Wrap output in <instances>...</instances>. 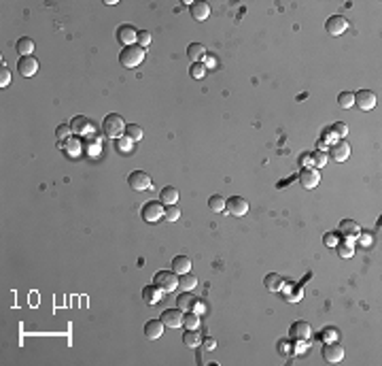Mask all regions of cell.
I'll use <instances>...</instances> for the list:
<instances>
[{
  "label": "cell",
  "mask_w": 382,
  "mask_h": 366,
  "mask_svg": "<svg viewBox=\"0 0 382 366\" xmlns=\"http://www.w3.org/2000/svg\"><path fill=\"white\" fill-rule=\"evenodd\" d=\"M202 345H204V349H215L217 341L213 339V336H202Z\"/></svg>",
  "instance_id": "cell-43"
},
{
  "label": "cell",
  "mask_w": 382,
  "mask_h": 366,
  "mask_svg": "<svg viewBox=\"0 0 382 366\" xmlns=\"http://www.w3.org/2000/svg\"><path fill=\"white\" fill-rule=\"evenodd\" d=\"M164 328L166 326H164L162 319H149V322L145 324V336L151 341H157L164 334Z\"/></svg>",
  "instance_id": "cell-16"
},
{
  "label": "cell",
  "mask_w": 382,
  "mask_h": 366,
  "mask_svg": "<svg viewBox=\"0 0 382 366\" xmlns=\"http://www.w3.org/2000/svg\"><path fill=\"white\" fill-rule=\"evenodd\" d=\"M338 253L342 255V258H352V253H355L352 239H344V243H340V245H338Z\"/></svg>",
  "instance_id": "cell-31"
},
{
  "label": "cell",
  "mask_w": 382,
  "mask_h": 366,
  "mask_svg": "<svg viewBox=\"0 0 382 366\" xmlns=\"http://www.w3.org/2000/svg\"><path fill=\"white\" fill-rule=\"evenodd\" d=\"M289 336L293 343H299V341H308L310 336H312V328H310L308 322H304V319H299V322H295L289 330Z\"/></svg>",
  "instance_id": "cell-6"
},
{
  "label": "cell",
  "mask_w": 382,
  "mask_h": 366,
  "mask_svg": "<svg viewBox=\"0 0 382 366\" xmlns=\"http://www.w3.org/2000/svg\"><path fill=\"white\" fill-rule=\"evenodd\" d=\"M70 128H73V132H76V135H81V136H93V132H96L91 119H87L85 115H76V117L70 121Z\"/></svg>",
  "instance_id": "cell-7"
},
{
  "label": "cell",
  "mask_w": 382,
  "mask_h": 366,
  "mask_svg": "<svg viewBox=\"0 0 382 366\" xmlns=\"http://www.w3.org/2000/svg\"><path fill=\"white\" fill-rule=\"evenodd\" d=\"M204 73H206V64H202V62H193L189 66V75L196 79H202Z\"/></svg>",
  "instance_id": "cell-35"
},
{
  "label": "cell",
  "mask_w": 382,
  "mask_h": 366,
  "mask_svg": "<svg viewBox=\"0 0 382 366\" xmlns=\"http://www.w3.org/2000/svg\"><path fill=\"white\" fill-rule=\"evenodd\" d=\"M196 303H198V298L191 296V292H185L179 296V309H183V311H193L196 309Z\"/></svg>",
  "instance_id": "cell-26"
},
{
  "label": "cell",
  "mask_w": 382,
  "mask_h": 366,
  "mask_svg": "<svg viewBox=\"0 0 382 366\" xmlns=\"http://www.w3.org/2000/svg\"><path fill=\"white\" fill-rule=\"evenodd\" d=\"M225 211L234 217H242L249 211V202H246L242 196H232V198L225 200Z\"/></svg>",
  "instance_id": "cell-5"
},
{
  "label": "cell",
  "mask_w": 382,
  "mask_h": 366,
  "mask_svg": "<svg viewBox=\"0 0 382 366\" xmlns=\"http://www.w3.org/2000/svg\"><path fill=\"white\" fill-rule=\"evenodd\" d=\"M325 28H327L329 34L340 37V34H344L346 30H348V19H346L344 15H333V17H329V19H327Z\"/></svg>",
  "instance_id": "cell-10"
},
{
  "label": "cell",
  "mask_w": 382,
  "mask_h": 366,
  "mask_svg": "<svg viewBox=\"0 0 382 366\" xmlns=\"http://www.w3.org/2000/svg\"><path fill=\"white\" fill-rule=\"evenodd\" d=\"M164 215H166L168 222H176V219L181 217V211L176 205H166V209H164Z\"/></svg>",
  "instance_id": "cell-36"
},
{
  "label": "cell",
  "mask_w": 382,
  "mask_h": 366,
  "mask_svg": "<svg viewBox=\"0 0 382 366\" xmlns=\"http://www.w3.org/2000/svg\"><path fill=\"white\" fill-rule=\"evenodd\" d=\"M331 132H336V135H340V136H346V135H348V126L342 124V121H338V124H333Z\"/></svg>",
  "instance_id": "cell-41"
},
{
  "label": "cell",
  "mask_w": 382,
  "mask_h": 366,
  "mask_svg": "<svg viewBox=\"0 0 382 366\" xmlns=\"http://www.w3.org/2000/svg\"><path fill=\"white\" fill-rule=\"evenodd\" d=\"M123 136H127L130 141H140V138H143V128L136 126V124L126 126V135H123Z\"/></svg>",
  "instance_id": "cell-30"
},
{
  "label": "cell",
  "mask_w": 382,
  "mask_h": 366,
  "mask_svg": "<svg viewBox=\"0 0 382 366\" xmlns=\"http://www.w3.org/2000/svg\"><path fill=\"white\" fill-rule=\"evenodd\" d=\"M319 181H321V175L316 168H304V171L299 173V183H302V188H306V190L316 188Z\"/></svg>",
  "instance_id": "cell-14"
},
{
  "label": "cell",
  "mask_w": 382,
  "mask_h": 366,
  "mask_svg": "<svg viewBox=\"0 0 382 366\" xmlns=\"http://www.w3.org/2000/svg\"><path fill=\"white\" fill-rule=\"evenodd\" d=\"M153 283H155L164 294H168V292H174V289L179 288V277H176L174 270H160L155 277H153Z\"/></svg>",
  "instance_id": "cell-3"
},
{
  "label": "cell",
  "mask_w": 382,
  "mask_h": 366,
  "mask_svg": "<svg viewBox=\"0 0 382 366\" xmlns=\"http://www.w3.org/2000/svg\"><path fill=\"white\" fill-rule=\"evenodd\" d=\"M117 39H119L121 45H126V47H130V45H134V40L138 39V32L136 28L130 26V24H123L117 28Z\"/></svg>",
  "instance_id": "cell-15"
},
{
  "label": "cell",
  "mask_w": 382,
  "mask_h": 366,
  "mask_svg": "<svg viewBox=\"0 0 382 366\" xmlns=\"http://www.w3.org/2000/svg\"><path fill=\"white\" fill-rule=\"evenodd\" d=\"M183 343L187 347H198L200 343H202V336H200L198 328L196 330H187V332L183 334Z\"/></svg>",
  "instance_id": "cell-27"
},
{
  "label": "cell",
  "mask_w": 382,
  "mask_h": 366,
  "mask_svg": "<svg viewBox=\"0 0 382 366\" xmlns=\"http://www.w3.org/2000/svg\"><path fill=\"white\" fill-rule=\"evenodd\" d=\"M191 15L196 21H206L210 15V7L208 2H193L191 4Z\"/></svg>",
  "instance_id": "cell-21"
},
{
  "label": "cell",
  "mask_w": 382,
  "mask_h": 366,
  "mask_svg": "<svg viewBox=\"0 0 382 366\" xmlns=\"http://www.w3.org/2000/svg\"><path fill=\"white\" fill-rule=\"evenodd\" d=\"M361 243H363V245H369V243H372V236H369L367 232H363V236H361Z\"/></svg>",
  "instance_id": "cell-44"
},
{
  "label": "cell",
  "mask_w": 382,
  "mask_h": 366,
  "mask_svg": "<svg viewBox=\"0 0 382 366\" xmlns=\"http://www.w3.org/2000/svg\"><path fill=\"white\" fill-rule=\"evenodd\" d=\"M179 286L185 288L187 292H191V289L198 286V279H196V275H191V272H185V275H181V279H179Z\"/></svg>",
  "instance_id": "cell-29"
},
{
  "label": "cell",
  "mask_w": 382,
  "mask_h": 366,
  "mask_svg": "<svg viewBox=\"0 0 382 366\" xmlns=\"http://www.w3.org/2000/svg\"><path fill=\"white\" fill-rule=\"evenodd\" d=\"M323 358H325L329 364L342 362L344 360V347L340 345V343H327V345L323 347Z\"/></svg>",
  "instance_id": "cell-9"
},
{
  "label": "cell",
  "mask_w": 382,
  "mask_h": 366,
  "mask_svg": "<svg viewBox=\"0 0 382 366\" xmlns=\"http://www.w3.org/2000/svg\"><path fill=\"white\" fill-rule=\"evenodd\" d=\"M130 138H127V136H123V138H119V143H117V149H119V152H130Z\"/></svg>",
  "instance_id": "cell-42"
},
{
  "label": "cell",
  "mask_w": 382,
  "mask_h": 366,
  "mask_svg": "<svg viewBox=\"0 0 382 366\" xmlns=\"http://www.w3.org/2000/svg\"><path fill=\"white\" fill-rule=\"evenodd\" d=\"M140 215H143L145 222L155 224L157 219H162V217H164V207H162V202H157V200L146 202V205H145L143 209H140Z\"/></svg>",
  "instance_id": "cell-4"
},
{
  "label": "cell",
  "mask_w": 382,
  "mask_h": 366,
  "mask_svg": "<svg viewBox=\"0 0 382 366\" xmlns=\"http://www.w3.org/2000/svg\"><path fill=\"white\" fill-rule=\"evenodd\" d=\"M162 289L153 283V286H146V288H143V298H145V303L146 305H160V300H162Z\"/></svg>",
  "instance_id": "cell-19"
},
{
  "label": "cell",
  "mask_w": 382,
  "mask_h": 366,
  "mask_svg": "<svg viewBox=\"0 0 382 366\" xmlns=\"http://www.w3.org/2000/svg\"><path fill=\"white\" fill-rule=\"evenodd\" d=\"M263 286L268 288V292H280V289L285 288V281H283L280 275L270 272V275H266V279H263Z\"/></svg>",
  "instance_id": "cell-20"
},
{
  "label": "cell",
  "mask_w": 382,
  "mask_h": 366,
  "mask_svg": "<svg viewBox=\"0 0 382 366\" xmlns=\"http://www.w3.org/2000/svg\"><path fill=\"white\" fill-rule=\"evenodd\" d=\"M127 183H130L132 190L136 192H143V190H149L151 188V177L146 175L143 171H134L130 177H127Z\"/></svg>",
  "instance_id": "cell-12"
},
{
  "label": "cell",
  "mask_w": 382,
  "mask_h": 366,
  "mask_svg": "<svg viewBox=\"0 0 382 366\" xmlns=\"http://www.w3.org/2000/svg\"><path fill=\"white\" fill-rule=\"evenodd\" d=\"M68 136H73V128H70L68 124H62V126H57V130H55V138L60 143H64Z\"/></svg>",
  "instance_id": "cell-34"
},
{
  "label": "cell",
  "mask_w": 382,
  "mask_h": 366,
  "mask_svg": "<svg viewBox=\"0 0 382 366\" xmlns=\"http://www.w3.org/2000/svg\"><path fill=\"white\" fill-rule=\"evenodd\" d=\"M11 83V73L7 66L0 68V88H7V85Z\"/></svg>",
  "instance_id": "cell-39"
},
{
  "label": "cell",
  "mask_w": 382,
  "mask_h": 366,
  "mask_svg": "<svg viewBox=\"0 0 382 366\" xmlns=\"http://www.w3.org/2000/svg\"><path fill=\"white\" fill-rule=\"evenodd\" d=\"M62 145L66 147V154H68V155H79V143H76V141H73V138H70V141H64Z\"/></svg>",
  "instance_id": "cell-38"
},
{
  "label": "cell",
  "mask_w": 382,
  "mask_h": 366,
  "mask_svg": "<svg viewBox=\"0 0 382 366\" xmlns=\"http://www.w3.org/2000/svg\"><path fill=\"white\" fill-rule=\"evenodd\" d=\"M336 236H325V245H336Z\"/></svg>",
  "instance_id": "cell-45"
},
{
  "label": "cell",
  "mask_w": 382,
  "mask_h": 366,
  "mask_svg": "<svg viewBox=\"0 0 382 366\" xmlns=\"http://www.w3.org/2000/svg\"><path fill=\"white\" fill-rule=\"evenodd\" d=\"M204 56H206V47H204L202 43H191L189 47H187V58H189L191 62H200Z\"/></svg>",
  "instance_id": "cell-23"
},
{
  "label": "cell",
  "mask_w": 382,
  "mask_h": 366,
  "mask_svg": "<svg viewBox=\"0 0 382 366\" xmlns=\"http://www.w3.org/2000/svg\"><path fill=\"white\" fill-rule=\"evenodd\" d=\"M355 104L361 109V111H372L376 107V94L369 90H361L355 94Z\"/></svg>",
  "instance_id": "cell-13"
},
{
  "label": "cell",
  "mask_w": 382,
  "mask_h": 366,
  "mask_svg": "<svg viewBox=\"0 0 382 366\" xmlns=\"http://www.w3.org/2000/svg\"><path fill=\"white\" fill-rule=\"evenodd\" d=\"M143 60H145V49L140 47V45H130V47H123V51L119 54V62L126 68H136Z\"/></svg>",
  "instance_id": "cell-2"
},
{
  "label": "cell",
  "mask_w": 382,
  "mask_h": 366,
  "mask_svg": "<svg viewBox=\"0 0 382 366\" xmlns=\"http://www.w3.org/2000/svg\"><path fill=\"white\" fill-rule=\"evenodd\" d=\"M102 132L104 136L109 138H119L121 135H126V124H123V117L117 113H110L104 117L102 121Z\"/></svg>",
  "instance_id": "cell-1"
},
{
  "label": "cell",
  "mask_w": 382,
  "mask_h": 366,
  "mask_svg": "<svg viewBox=\"0 0 382 366\" xmlns=\"http://www.w3.org/2000/svg\"><path fill=\"white\" fill-rule=\"evenodd\" d=\"M15 47H17V54H19V58L32 56V51H34V40H32V39H28V37H23V39L17 40Z\"/></svg>",
  "instance_id": "cell-24"
},
{
  "label": "cell",
  "mask_w": 382,
  "mask_h": 366,
  "mask_svg": "<svg viewBox=\"0 0 382 366\" xmlns=\"http://www.w3.org/2000/svg\"><path fill=\"white\" fill-rule=\"evenodd\" d=\"M359 224L355 222V219H344V222H340V234L344 236V239H355L357 234H359Z\"/></svg>",
  "instance_id": "cell-18"
},
{
  "label": "cell",
  "mask_w": 382,
  "mask_h": 366,
  "mask_svg": "<svg viewBox=\"0 0 382 366\" xmlns=\"http://www.w3.org/2000/svg\"><path fill=\"white\" fill-rule=\"evenodd\" d=\"M136 40H138V45H140V47L145 49L146 45L151 43V34L146 32V30H140V32H138V39H136Z\"/></svg>",
  "instance_id": "cell-40"
},
{
  "label": "cell",
  "mask_w": 382,
  "mask_h": 366,
  "mask_svg": "<svg viewBox=\"0 0 382 366\" xmlns=\"http://www.w3.org/2000/svg\"><path fill=\"white\" fill-rule=\"evenodd\" d=\"M338 104L342 109H350L352 104H355V94H350V92H342V94L338 96Z\"/></svg>",
  "instance_id": "cell-33"
},
{
  "label": "cell",
  "mask_w": 382,
  "mask_h": 366,
  "mask_svg": "<svg viewBox=\"0 0 382 366\" xmlns=\"http://www.w3.org/2000/svg\"><path fill=\"white\" fill-rule=\"evenodd\" d=\"M183 326H185L187 330H196V328L200 326V317H198L196 311H189V313H187L185 319H183Z\"/></svg>",
  "instance_id": "cell-32"
},
{
  "label": "cell",
  "mask_w": 382,
  "mask_h": 366,
  "mask_svg": "<svg viewBox=\"0 0 382 366\" xmlns=\"http://www.w3.org/2000/svg\"><path fill=\"white\" fill-rule=\"evenodd\" d=\"M160 200L164 202V205H176V200H179V190L176 188H164L160 192Z\"/></svg>",
  "instance_id": "cell-25"
},
{
  "label": "cell",
  "mask_w": 382,
  "mask_h": 366,
  "mask_svg": "<svg viewBox=\"0 0 382 366\" xmlns=\"http://www.w3.org/2000/svg\"><path fill=\"white\" fill-rule=\"evenodd\" d=\"M312 162H314V166H325L327 164V154L323 152V149H316V152L312 154Z\"/></svg>",
  "instance_id": "cell-37"
},
{
  "label": "cell",
  "mask_w": 382,
  "mask_h": 366,
  "mask_svg": "<svg viewBox=\"0 0 382 366\" xmlns=\"http://www.w3.org/2000/svg\"><path fill=\"white\" fill-rule=\"evenodd\" d=\"M17 71H19L21 77H34L38 71V60L32 56H26V58H19L17 62Z\"/></svg>",
  "instance_id": "cell-11"
},
{
  "label": "cell",
  "mask_w": 382,
  "mask_h": 366,
  "mask_svg": "<svg viewBox=\"0 0 382 366\" xmlns=\"http://www.w3.org/2000/svg\"><path fill=\"white\" fill-rule=\"evenodd\" d=\"M329 155H331L333 162H344V160H348V155H350V145L344 143V141H340V143H336L331 149H329Z\"/></svg>",
  "instance_id": "cell-17"
},
{
  "label": "cell",
  "mask_w": 382,
  "mask_h": 366,
  "mask_svg": "<svg viewBox=\"0 0 382 366\" xmlns=\"http://www.w3.org/2000/svg\"><path fill=\"white\" fill-rule=\"evenodd\" d=\"M162 322H164V326L166 328H181L183 326V319H185V315H183V309H166L162 313Z\"/></svg>",
  "instance_id": "cell-8"
},
{
  "label": "cell",
  "mask_w": 382,
  "mask_h": 366,
  "mask_svg": "<svg viewBox=\"0 0 382 366\" xmlns=\"http://www.w3.org/2000/svg\"><path fill=\"white\" fill-rule=\"evenodd\" d=\"M172 269L176 275H185V272H191V258L187 255H176L172 260Z\"/></svg>",
  "instance_id": "cell-22"
},
{
  "label": "cell",
  "mask_w": 382,
  "mask_h": 366,
  "mask_svg": "<svg viewBox=\"0 0 382 366\" xmlns=\"http://www.w3.org/2000/svg\"><path fill=\"white\" fill-rule=\"evenodd\" d=\"M208 207H210V211H215V213H223V211H225V198L219 196V194L210 196V198H208Z\"/></svg>",
  "instance_id": "cell-28"
}]
</instances>
